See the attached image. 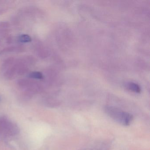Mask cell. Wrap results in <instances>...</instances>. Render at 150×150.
<instances>
[{
	"label": "cell",
	"instance_id": "1",
	"mask_svg": "<svg viewBox=\"0 0 150 150\" xmlns=\"http://www.w3.org/2000/svg\"><path fill=\"white\" fill-rule=\"evenodd\" d=\"M105 111L112 119L122 125H129L133 120L132 115L114 107H106Z\"/></svg>",
	"mask_w": 150,
	"mask_h": 150
},
{
	"label": "cell",
	"instance_id": "2",
	"mask_svg": "<svg viewBox=\"0 0 150 150\" xmlns=\"http://www.w3.org/2000/svg\"><path fill=\"white\" fill-rule=\"evenodd\" d=\"M19 132V128L15 124L6 118L0 120V133L14 136Z\"/></svg>",
	"mask_w": 150,
	"mask_h": 150
},
{
	"label": "cell",
	"instance_id": "3",
	"mask_svg": "<svg viewBox=\"0 0 150 150\" xmlns=\"http://www.w3.org/2000/svg\"><path fill=\"white\" fill-rule=\"evenodd\" d=\"M19 42L22 43L30 42L32 41L31 37L28 35H22L18 37Z\"/></svg>",
	"mask_w": 150,
	"mask_h": 150
},
{
	"label": "cell",
	"instance_id": "4",
	"mask_svg": "<svg viewBox=\"0 0 150 150\" xmlns=\"http://www.w3.org/2000/svg\"><path fill=\"white\" fill-rule=\"evenodd\" d=\"M128 88L131 91L135 93H139L141 91V89L139 86L134 83H129L128 85Z\"/></svg>",
	"mask_w": 150,
	"mask_h": 150
},
{
	"label": "cell",
	"instance_id": "5",
	"mask_svg": "<svg viewBox=\"0 0 150 150\" xmlns=\"http://www.w3.org/2000/svg\"><path fill=\"white\" fill-rule=\"evenodd\" d=\"M29 77L32 79H43L44 76L42 73L40 72H33L30 74Z\"/></svg>",
	"mask_w": 150,
	"mask_h": 150
}]
</instances>
